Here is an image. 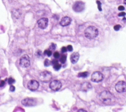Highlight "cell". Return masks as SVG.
I'll return each instance as SVG.
<instances>
[{"instance_id": "603a6c76", "label": "cell", "mask_w": 126, "mask_h": 112, "mask_svg": "<svg viewBox=\"0 0 126 112\" xmlns=\"http://www.w3.org/2000/svg\"><path fill=\"white\" fill-rule=\"evenodd\" d=\"M121 25H115V26H114V30H116V31H118L120 29V28H121Z\"/></svg>"}, {"instance_id": "2e32d148", "label": "cell", "mask_w": 126, "mask_h": 112, "mask_svg": "<svg viewBox=\"0 0 126 112\" xmlns=\"http://www.w3.org/2000/svg\"><path fill=\"white\" fill-rule=\"evenodd\" d=\"M12 13H13V15L17 18H18L20 16V11L18 9H15L13 11H12Z\"/></svg>"}, {"instance_id": "e0dca14e", "label": "cell", "mask_w": 126, "mask_h": 112, "mask_svg": "<svg viewBox=\"0 0 126 112\" xmlns=\"http://www.w3.org/2000/svg\"><path fill=\"white\" fill-rule=\"evenodd\" d=\"M66 60V55L64 54H63L60 59V60L62 63H64Z\"/></svg>"}, {"instance_id": "3957f363", "label": "cell", "mask_w": 126, "mask_h": 112, "mask_svg": "<svg viewBox=\"0 0 126 112\" xmlns=\"http://www.w3.org/2000/svg\"><path fill=\"white\" fill-rule=\"evenodd\" d=\"M39 79L43 83H48L51 80L52 75L50 72L47 71H44L39 74Z\"/></svg>"}, {"instance_id": "ac0fdd59", "label": "cell", "mask_w": 126, "mask_h": 112, "mask_svg": "<svg viewBox=\"0 0 126 112\" xmlns=\"http://www.w3.org/2000/svg\"><path fill=\"white\" fill-rule=\"evenodd\" d=\"M53 68L55 70H59L61 68V65L59 63L53 65Z\"/></svg>"}, {"instance_id": "484cf974", "label": "cell", "mask_w": 126, "mask_h": 112, "mask_svg": "<svg viewBox=\"0 0 126 112\" xmlns=\"http://www.w3.org/2000/svg\"><path fill=\"white\" fill-rule=\"evenodd\" d=\"M56 44H55L54 43H52L51 46H50V49H51V50H55V48H56Z\"/></svg>"}, {"instance_id": "6da1fadb", "label": "cell", "mask_w": 126, "mask_h": 112, "mask_svg": "<svg viewBox=\"0 0 126 112\" xmlns=\"http://www.w3.org/2000/svg\"><path fill=\"white\" fill-rule=\"evenodd\" d=\"M99 99L106 105H110L115 101L114 96L111 92L107 90H104L99 94Z\"/></svg>"}, {"instance_id": "9a60e30c", "label": "cell", "mask_w": 126, "mask_h": 112, "mask_svg": "<svg viewBox=\"0 0 126 112\" xmlns=\"http://www.w3.org/2000/svg\"><path fill=\"white\" fill-rule=\"evenodd\" d=\"M89 73L87 71L80 72L78 74V77H81V78H86L89 75Z\"/></svg>"}, {"instance_id": "30bf717a", "label": "cell", "mask_w": 126, "mask_h": 112, "mask_svg": "<svg viewBox=\"0 0 126 112\" xmlns=\"http://www.w3.org/2000/svg\"><path fill=\"white\" fill-rule=\"evenodd\" d=\"M39 83L38 82L34 80H30L27 84L28 88L31 91H35L39 87Z\"/></svg>"}, {"instance_id": "836d02e7", "label": "cell", "mask_w": 126, "mask_h": 112, "mask_svg": "<svg viewBox=\"0 0 126 112\" xmlns=\"http://www.w3.org/2000/svg\"><path fill=\"white\" fill-rule=\"evenodd\" d=\"M124 3L126 4V0H124Z\"/></svg>"}, {"instance_id": "ba28073f", "label": "cell", "mask_w": 126, "mask_h": 112, "mask_svg": "<svg viewBox=\"0 0 126 112\" xmlns=\"http://www.w3.org/2000/svg\"><path fill=\"white\" fill-rule=\"evenodd\" d=\"M22 104L26 107H32L36 105V100L33 98L27 97L23 99L21 101Z\"/></svg>"}, {"instance_id": "4dcf8cb0", "label": "cell", "mask_w": 126, "mask_h": 112, "mask_svg": "<svg viewBox=\"0 0 126 112\" xmlns=\"http://www.w3.org/2000/svg\"><path fill=\"white\" fill-rule=\"evenodd\" d=\"M15 90V87H14V86H13V85H11L10 87V90L12 92H13Z\"/></svg>"}, {"instance_id": "52a82bcc", "label": "cell", "mask_w": 126, "mask_h": 112, "mask_svg": "<svg viewBox=\"0 0 126 112\" xmlns=\"http://www.w3.org/2000/svg\"><path fill=\"white\" fill-rule=\"evenodd\" d=\"M103 79V74L99 71H95L92 74L91 80L94 83L101 82Z\"/></svg>"}, {"instance_id": "277c9868", "label": "cell", "mask_w": 126, "mask_h": 112, "mask_svg": "<svg viewBox=\"0 0 126 112\" xmlns=\"http://www.w3.org/2000/svg\"><path fill=\"white\" fill-rule=\"evenodd\" d=\"M20 65L24 68L28 67L30 65V58L27 55L22 56L19 60Z\"/></svg>"}, {"instance_id": "ffe728a7", "label": "cell", "mask_w": 126, "mask_h": 112, "mask_svg": "<svg viewBox=\"0 0 126 112\" xmlns=\"http://www.w3.org/2000/svg\"><path fill=\"white\" fill-rule=\"evenodd\" d=\"M44 65L45 66H48L51 64V62L48 59H46L44 61Z\"/></svg>"}, {"instance_id": "7c38bea8", "label": "cell", "mask_w": 126, "mask_h": 112, "mask_svg": "<svg viewBox=\"0 0 126 112\" xmlns=\"http://www.w3.org/2000/svg\"><path fill=\"white\" fill-rule=\"evenodd\" d=\"M71 22V19L68 16L63 17L60 22V24L62 27H65L69 25Z\"/></svg>"}, {"instance_id": "83f0119b", "label": "cell", "mask_w": 126, "mask_h": 112, "mask_svg": "<svg viewBox=\"0 0 126 112\" xmlns=\"http://www.w3.org/2000/svg\"><path fill=\"white\" fill-rule=\"evenodd\" d=\"M126 13L125 12H123V11H122V12H120V13H119V14H118V16H119V17H122V16H125V15H126Z\"/></svg>"}, {"instance_id": "f1b7e54d", "label": "cell", "mask_w": 126, "mask_h": 112, "mask_svg": "<svg viewBox=\"0 0 126 112\" xmlns=\"http://www.w3.org/2000/svg\"><path fill=\"white\" fill-rule=\"evenodd\" d=\"M118 10L120 11H123L125 10V7L123 5H120L118 8Z\"/></svg>"}, {"instance_id": "d6a6232c", "label": "cell", "mask_w": 126, "mask_h": 112, "mask_svg": "<svg viewBox=\"0 0 126 112\" xmlns=\"http://www.w3.org/2000/svg\"><path fill=\"white\" fill-rule=\"evenodd\" d=\"M77 112H87V111H86L84 109H80L79 110H78Z\"/></svg>"}, {"instance_id": "7402d4cb", "label": "cell", "mask_w": 126, "mask_h": 112, "mask_svg": "<svg viewBox=\"0 0 126 112\" xmlns=\"http://www.w3.org/2000/svg\"><path fill=\"white\" fill-rule=\"evenodd\" d=\"M15 83V80L12 78H9L8 79V83L9 84H12L13 83Z\"/></svg>"}, {"instance_id": "4fadbf2b", "label": "cell", "mask_w": 126, "mask_h": 112, "mask_svg": "<svg viewBox=\"0 0 126 112\" xmlns=\"http://www.w3.org/2000/svg\"><path fill=\"white\" fill-rule=\"evenodd\" d=\"M79 56L80 55L78 52H74L73 53H72L70 57L71 62L73 64L76 63L78 61L79 58Z\"/></svg>"}, {"instance_id": "44dd1931", "label": "cell", "mask_w": 126, "mask_h": 112, "mask_svg": "<svg viewBox=\"0 0 126 112\" xmlns=\"http://www.w3.org/2000/svg\"><path fill=\"white\" fill-rule=\"evenodd\" d=\"M96 3L97 4V7H98L99 11H101L102 8H101V3L100 1L99 0H96Z\"/></svg>"}, {"instance_id": "1f68e13d", "label": "cell", "mask_w": 126, "mask_h": 112, "mask_svg": "<svg viewBox=\"0 0 126 112\" xmlns=\"http://www.w3.org/2000/svg\"><path fill=\"white\" fill-rule=\"evenodd\" d=\"M5 84V81L1 80L0 82V87H3Z\"/></svg>"}, {"instance_id": "4316f807", "label": "cell", "mask_w": 126, "mask_h": 112, "mask_svg": "<svg viewBox=\"0 0 126 112\" xmlns=\"http://www.w3.org/2000/svg\"><path fill=\"white\" fill-rule=\"evenodd\" d=\"M67 48H66V47H63L62 48V49H61V51H62V53H65V52H66V51H67Z\"/></svg>"}, {"instance_id": "5b68a950", "label": "cell", "mask_w": 126, "mask_h": 112, "mask_svg": "<svg viewBox=\"0 0 126 112\" xmlns=\"http://www.w3.org/2000/svg\"><path fill=\"white\" fill-rule=\"evenodd\" d=\"M116 90L119 93L126 92V82L123 81H119L115 86Z\"/></svg>"}, {"instance_id": "f546056e", "label": "cell", "mask_w": 126, "mask_h": 112, "mask_svg": "<svg viewBox=\"0 0 126 112\" xmlns=\"http://www.w3.org/2000/svg\"><path fill=\"white\" fill-rule=\"evenodd\" d=\"M58 63V61L57 59H53L52 61H51V63L53 64V65H54L56 63Z\"/></svg>"}, {"instance_id": "9c48e42d", "label": "cell", "mask_w": 126, "mask_h": 112, "mask_svg": "<svg viewBox=\"0 0 126 112\" xmlns=\"http://www.w3.org/2000/svg\"><path fill=\"white\" fill-rule=\"evenodd\" d=\"M49 87L53 91H58L61 88L62 83L60 81L53 80L50 82Z\"/></svg>"}, {"instance_id": "8992f818", "label": "cell", "mask_w": 126, "mask_h": 112, "mask_svg": "<svg viewBox=\"0 0 126 112\" xmlns=\"http://www.w3.org/2000/svg\"><path fill=\"white\" fill-rule=\"evenodd\" d=\"M73 10L76 12H80L85 9V3L82 1H76L72 6Z\"/></svg>"}, {"instance_id": "7a4b0ae2", "label": "cell", "mask_w": 126, "mask_h": 112, "mask_svg": "<svg viewBox=\"0 0 126 112\" xmlns=\"http://www.w3.org/2000/svg\"><path fill=\"white\" fill-rule=\"evenodd\" d=\"M98 34V30L94 26H90L88 27L84 31L85 37L89 39H93L96 38Z\"/></svg>"}, {"instance_id": "d6986e66", "label": "cell", "mask_w": 126, "mask_h": 112, "mask_svg": "<svg viewBox=\"0 0 126 112\" xmlns=\"http://www.w3.org/2000/svg\"><path fill=\"white\" fill-rule=\"evenodd\" d=\"M44 54L48 56H50L52 55V51L50 50H46L44 51Z\"/></svg>"}, {"instance_id": "8fae6325", "label": "cell", "mask_w": 126, "mask_h": 112, "mask_svg": "<svg viewBox=\"0 0 126 112\" xmlns=\"http://www.w3.org/2000/svg\"><path fill=\"white\" fill-rule=\"evenodd\" d=\"M48 24V19L47 18H42L38 20L37 25L41 29H45L47 28Z\"/></svg>"}, {"instance_id": "5bb4252c", "label": "cell", "mask_w": 126, "mask_h": 112, "mask_svg": "<svg viewBox=\"0 0 126 112\" xmlns=\"http://www.w3.org/2000/svg\"><path fill=\"white\" fill-rule=\"evenodd\" d=\"M92 88V85L89 82H84L81 84V89L83 91H88Z\"/></svg>"}, {"instance_id": "d4e9b609", "label": "cell", "mask_w": 126, "mask_h": 112, "mask_svg": "<svg viewBox=\"0 0 126 112\" xmlns=\"http://www.w3.org/2000/svg\"><path fill=\"white\" fill-rule=\"evenodd\" d=\"M66 48H67V50L69 51V52H71L73 50V47H72V46L71 45H68L67 46Z\"/></svg>"}, {"instance_id": "cb8c5ba5", "label": "cell", "mask_w": 126, "mask_h": 112, "mask_svg": "<svg viewBox=\"0 0 126 112\" xmlns=\"http://www.w3.org/2000/svg\"><path fill=\"white\" fill-rule=\"evenodd\" d=\"M53 56L55 58H58L60 57V54L58 52H54Z\"/></svg>"}]
</instances>
